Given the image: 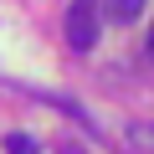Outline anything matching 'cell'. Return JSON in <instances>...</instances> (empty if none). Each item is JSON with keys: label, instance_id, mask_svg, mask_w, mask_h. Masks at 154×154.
I'll return each mask as SVG.
<instances>
[{"label": "cell", "instance_id": "1", "mask_svg": "<svg viewBox=\"0 0 154 154\" xmlns=\"http://www.w3.org/2000/svg\"><path fill=\"white\" fill-rule=\"evenodd\" d=\"M98 0H72L67 5V46L72 51H93V41H98Z\"/></svg>", "mask_w": 154, "mask_h": 154}, {"label": "cell", "instance_id": "2", "mask_svg": "<svg viewBox=\"0 0 154 154\" xmlns=\"http://www.w3.org/2000/svg\"><path fill=\"white\" fill-rule=\"evenodd\" d=\"M98 5L113 16V21H139V11H144V0H98Z\"/></svg>", "mask_w": 154, "mask_h": 154}, {"label": "cell", "instance_id": "3", "mask_svg": "<svg viewBox=\"0 0 154 154\" xmlns=\"http://www.w3.org/2000/svg\"><path fill=\"white\" fill-rule=\"evenodd\" d=\"M128 144L134 154H154V123H128Z\"/></svg>", "mask_w": 154, "mask_h": 154}, {"label": "cell", "instance_id": "4", "mask_svg": "<svg viewBox=\"0 0 154 154\" xmlns=\"http://www.w3.org/2000/svg\"><path fill=\"white\" fill-rule=\"evenodd\" d=\"M5 154H41V144L31 134H5Z\"/></svg>", "mask_w": 154, "mask_h": 154}, {"label": "cell", "instance_id": "5", "mask_svg": "<svg viewBox=\"0 0 154 154\" xmlns=\"http://www.w3.org/2000/svg\"><path fill=\"white\" fill-rule=\"evenodd\" d=\"M144 46H149V62H154V26H149V41H144Z\"/></svg>", "mask_w": 154, "mask_h": 154}]
</instances>
